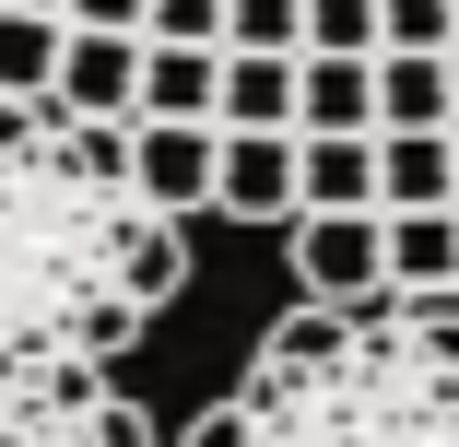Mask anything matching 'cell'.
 Returning a JSON list of instances; mask_svg holds the SVG:
<instances>
[{
	"label": "cell",
	"mask_w": 459,
	"mask_h": 447,
	"mask_svg": "<svg viewBox=\"0 0 459 447\" xmlns=\"http://www.w3.org/2000/svg\"><path fill=\"white\" fill-rule=\"evenodd\" d=\"M153 201L130 189V118L0 95V377L118 365L153 330L130 295Z\"/></svg>",
	"instance_id": "obj_1"
},
{
	"label": "cell",
	"mask_w": 459,
	"mask_h": 447,
	"mask_svg": "<svg viewBox=\"0 0 459 447\" xmlns=\"http://www.w3.org/2000/svg\"><path fill=\"white\" fill-rule=\"evenodd\" d=\"M177 447H459V283L271 318Z\"/></svg>",
	"instance_id": "obj_2"
},
{
	"label": "cell",
	"mask_w": 459,
	"mask_h": 447,
	"mask_svg": "<svg viewBox=\"0 0 459 447\" xmlns=\"http://www.w3.org/2000/svg\"><path fill=\"white\" fill-rule=\"evenodd\" d=\"M0 447H165L142 400L107 389V365H48L0 377Z\"/></svg>",
	"instance_id": "obj_3"
},
{
	"label": "cell",
	"mask_w": 459,
	"mask_h": 447,
	"mask_svg": "<svg viewBox=\"0 0 459 447\" xmlns=\"http://www.w3.org/2000/svg\"><path fill=\"white\" fill-rule=\"evenodd\" d=\"M283 247H295V295H307V306L389 295V212H295Z\"/></svg>",
	"instance_id": "obj_4"
},
{
	"label": "cell",
	"mask_w": 459,
	"mask_h": 447,
	"mask_svg": "<svg viewBox=\"0 0 459 447\" xmlns=\"http://www.w3.org/2000/svg\"><path fill=\"white\" fill-rule=\"evenodd\" d=\"M130 189L189 224L224 189V118H130Z\"/></svg>",
	"instance_id": "obj_5"
},
{
	"label": "cell",
	"mask_w": 459,
	"mask_h": 447,
	"mask_svg": "<svg viewBox=\"0 0 459 447\" xmlns=\"http://www.w3.org/2000/svg\"><path fill=\"white\" fill-rule=\"evenodd\" d=\"M142 47H153V36H107V24H71V47H59V82H48V107H71V118H142Z\"/></svg>",
	"instance_id": "obj_6"
},
{
	"label": "cell",
	"mask_w": 459,
	"mask_h": 447,
	"mask_svg": "<svg viewBox=\"0 0 459 447\" xmlns=\"http://www.w3.org/2000/svg\"><path fill=\"white\" fill-rule=\"evenodd\" d=\"M295 212H377V130H295Z\"/></svg>",
	"instance_id": "obj_7"
},
{
	"label": "cell",
	"mask_w": 459,
	"mask_h": 447,
	"mask_svg": "<svg viewBox=\"0 0 459 447\" xmlns=\"http://www.w3.org/2000/svg\"><path fill=\"white\" fill-rule=\"evenodd\" d=\"M212 212L295 224V130H224V189H212Z\"/></svg>",
	"instance_id": "obj_8"
},
{
	"label": "cell",
	"mask_w": 459,
	"mask_h": 447,
	"mask_svg": "<svg viewBox=\"0 0 459 447\" xmlns=\"http://www.w3.org/2000/svg\"><path fill=\"white\" fill-rule=\"evenodd\" d=\"M459 201V130H377V212H447Z\"/></svg>",
	"instance_id": "obj_9"
},
{
	"label": "cell",
	"mask_w": 459,
	"mask_h": 447,
	"mask_svg": "<svg viewBox=\"0 0 459 447\" xmlns=\"http://www.w3.org/2000/svg\"><path fill=\"white\" fill-rule=\"evenodd\" d=\"M377 130H459L447 47H377Z\"/></svg>",
	"instance_id": "obj_10"
},
{
	"label": "cell",
	"mask_w": 459,
	"mask_h": 447,
	"mask_svg": "<svg viewBox=\"0 0 459 447\" xmlns=\"http://www.w3.org/2000/svg\"><path fill=\"white\" fill-rule=\"evenodd\" d=\"M142 118H224V47L153 36L142 47Z\"/></svg>",
	"instance_id": "obj_11"
},
{
	"label": "cell",
	"mask_w": 459,
	"mask_h": 447,
	"mask_svg": "<svg viewBox=\"0 0 459 447\" xmlns=\"http://www.w3.org/2000/svg\"><path fill=\"white\" fill-rule=\"evenodd\" d=\"M295 130H377V59L307 47L295 59Z\"/></svg>",
	"instance_id": "obj_12"
},
{
	"label": "cell",
	"mask_w": 459,
	"mask_h": 447,
	"mask_svg": "<svg viewBox=\"0 0 459 447\" xmlns=\"http://www.w3.org/2000/svg\"><path fill=\"white\" fill-rule=\"evenodd\" d=\"M295 59L307 47H224V130H295Z\"/></svg>",
	"instance_id": "obj_13"
},
{
	"label": "cell",
	"mask_w": 459,
	"mask_h": 447,
	"mask_svg": "<svg viewBox=\"0 0 459 447\" xmlns=\"http://www.w3.org/2000/svg\"><path fill=\"white\" fill-rule=\"evenodd\" d=\"M59 47H71V13H24V0H0V95H48L59 82Z\"/></svg>",
	"instance_id": "obj_14"
},
{
	"label": "cell",
	"mask_w": 459,
	"mask_h": 447,
	"mask_svg": "<svg viewBox=\"0 0 459 447\" xmlns=\"http://www.w3.org/2000/svg\"><path fill=\"white\" fill-rule=\"evenodd\" d=\"M459 283V201L447 212H389V295Z\"/></svg>",
	"instance_id": "obj_15"
},
{
	"label": "cell",
	"mask_w": 459,
	"mask_h": 447,
	"mask_svg": "<svg viewBox=\"0 0 459 447\" xmlns=\"http://www.w3.org/2000/svg\"><path fill=\"white\" fill-rule=\"evenodd\" d=\"M224 47H307V0H224Z\"/></svg>",
	"instance_id": "obj_16"
},
{
	"label": "cell",
	"mask_w": 459,
	"mask_h": 447,
	"mask_svg": "<svg viewBox=\"0 0 459 447\" xmlns=\"http://www.w3.org/2000/svg\"><path fill=\"white\" fill-rule=\"evenodd\" d=\"M377 47H459V0H377Z\"/></svg>",
	"instance_id": "obj_17"
},
{
	"label": "cell",
	"mask_w": 459,
	"mask_h": 447,
	"mask_svg": "<svg viewBox=\"0 0 459 447\" xmlns=\"http://www.w3.org/2000/svg\"><path fill=\"white\" fill-rule=\"evenodd\" d=\"M307 47H342V59H377V0H307Z\"/></svg>",
	"instance_id": "obj_18"
},
{
	"label": "cell",
	"mask_w": 459,
	"mask_h": 447,
	"mask_svg": "<svg viewBox=\"0 0 459 447\" xmlns=\"http://www.w3.org/2000/svg\"><path fill=\"white\" fill-rule=\"evenodd\" d=\"M153 36H189V47H224V0H153Z\"/></svg>",
	"instance_id": "obj_19"
},
{
	"label": "cell",
	"mask_w": 459,
	"mask_h": 447,
	"mask_svg": "<svg viewBox=\"0 0 459 447\" xmlns=\"http://www.w3.org/2000/svg\"><path fill=\"white\" fill-rule=\"evenodd\" d=\"M71 24H107V36H153V0H71Z\"/></svg>",
	"instance_id": "obj_20"
},
{
	"label": "cell",
	"mask_w": 459,
	"mask_h": 447,
	"mask_svg": "<svg viewBox=\"0 0 459 447\" xmlns=\"http://www.w3.org/2000/svg\"><path fill=\"white\" fill-rule=\"evenodd\" d=\"M24 13H71V0H24Z\"/></svg>",
	"instance_id": "obj_21"
},
{
	"label": "cell",
	"mask_w": 459,
	"mask_h": 447,
	"mask_svg": "<svg viewBox=\"0 0 459 447\" xmlns=\"http://www.w3.org/2000/svg\"><path fill=\"white\" fill-rule=\"evenodd\" d=\"M447 82H459V47H447Z\"/></svg>",
	"instance_id": "obj_22"
}]
</instances>
